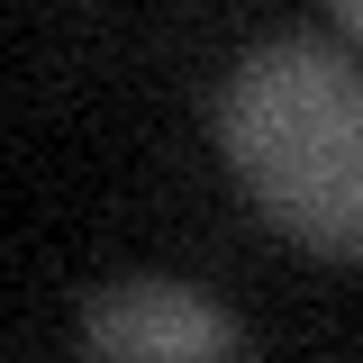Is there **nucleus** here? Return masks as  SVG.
Masks as SVG:
<instances>
[{"label": "nucleus", "instance_id": "f257e3e1", "mask_svg": "<svg viewBox=\"0 0 363 363\" xmlns=\"http://www.w3.org/2000/svg\"><path fill=\"white\" fill-rule=\"evenodd\" d=\"M218 155L255 218L327 264L363 255V64L318 37L255 45L218 91Z\"/></svg>", "mask_w": 363, "mask_h": 363}, {"label": "nucleus", "instance_id": "f03ea898", "mask_svg": "<svg viewBox=\"0 0 363 363\" xmlns=\"http://www.w3.org/2000/svg\"><path fill=\"white\" fill-rule=\"evenodd\" d=\"M82 354L100 363H218L236 354V318L173 272H118L82 291Z\"/></svg>", "mask_w": 363, "mask_h": 363}, {"label": "nucleus", "instance_id": "7ed1b4c3", "mask_svg": "<svg viewBox=\"0 0 363 363\" xmlns=\"http://www.w3.org/2000/svg\"><path fill=\"white\" fill-rule=\"evenodd\" d=\"M327 18H336V28H345V37L363 45V0H327Z\"/></svg>", "mask_w": 363, "mask_h": 363}]
</instances>
